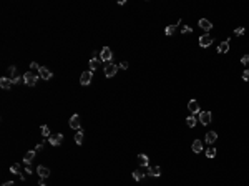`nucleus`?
<instances>
[{
    "instance_id": "nucleus-15",
    "label": "nucleus",
    "mask_w": 249,
    "mask_h": 186,
    "mask_svg": "<svg viewBox=\"0 0 249 186\" xmlns=\"http://www.w3.org/2000/svg\"><path fill=\"white\" fill-rule=\"evenodd\" d=\"M35 154H37V151L35 150H30V151H27L25 153V156H23V161H25V165H30L33 161V158H35Z\"/></svg>"
},
{
    "instance_id": "nucleus-16",
    "label": "nucleus",
    "mask_w": 249,
    "mask_h": 186,
    "mask_svg": "<svg viewBox=\"0 0 249 186\" xmlns=\"http://www.w3.org/2000/svg\"><path fill=\"white\" fill-rule=\"evenodd\" d=\"M37 173L40 175V178H48L50 176V170L46 168V166H42V165L37 166Z\"/></svg>"
},
{
    "instance_id": "nucleus-26",
    "label": "nucleus",
    "mask_w": 249,
    "mask_h": 186,
    "mask_svg": "<svg viewBox=\"0 0 249 186\" xmlns=\"http://www.w3.org/2000/svg\"><path fill=\"white\" fill-rule=\"evenodd\" d=\"M8 75H10L12 78L17 76V67H15V65H10V67H8Z\"/></svg>"
},
{
    "instance_id": "nucleus-22",
    "label": "nucleus",
    "mask_w": 249,
    "mask_h": 186,
    "mask_svg": "<svg viewBox=\"0 0 249 186\" xmlns=\"http://www.w3.org/2000/svg\"><path fill=\"white\" fill-rule=\"evenodd\" d=\"M75 143H76V145H82L83 143V131H82V130H78V131L75 133Z\"/></svg>"
},
{
    "instance_id": "nucleus-34",
    "label": "nucleus",
    "mask_w": 249,
    "mask_h": 186,
    "mask_svg": "<svg viewBox=\"0 0 249 186\" xmlns=\"http://www.w3.org/2000/svg\"><path fill=\"white\" fill-rule=\"evenodd\" d=\"M234 33H236V35H239V37L244 35V28H242V27H239V28H236V30H234Z\"/></svg>"
},
{
    "instance_id": "nucleus-8",
    "label": "nucleus",
    "mask_w": 249,
    "mask_h": 186,
    "mask_svg": "<svg viewBox=\"0 0 249 186\" xmlns=\"http://www.w3.org/2000/svg\"><path fill=\"white\" fill-rule=\"evenodd\" d=\"M188 110L191 111L193 115H196V113H201V110H199V103L196 100H191L188 103Z\"/></svg>"
},
{
    "instance_id": "nucleus-5",
    "label": "nucleus",
    "mask_w": 249,
    "mask_h": 186,
    "mask_svg": "<svg viewBox=\"0 0 249 186\" xmlns=\"http://www.w3.org/2000/svg\"><path fill=\"white\" fill-rule=\"evenodd\" d=\"M199 122L203 123V125H209V123L213 122L211 111H201V113H199Z\"/></svg>"
},
{
    "instance_id": "nucleus-18",
    "label": "nucleus",
    "mask_w": 249,
    "mask_h": 186,
    "mask_svg": "<svg viewBox=\"0 0 249 186\" xmlns=\"http://www.w3.org/2000/svg\"><path fill=\"white\" fill-rule=\"evenodd\" d=\"M98 67H100V58H96V55H93V57L90 58V70L95 72Z\"/></svg>"
},
{
    "instance_id": "nucleus-10",
    "label": "nucleus",
    "mask_w": 249,
    "mask_h": 186,
    "mask_svg": "<svg viewBox=\"0 0 249 186\" xmlns=\"http://www.w3.org/2000/svg\"><path fill=\"white\" fill-rule=\"evenodd\" d=\"M228 52H229V38L218 45V53H228Z\"/></svg>"
},
{
    "instance_id": "nucleus-14",
    "label": "nucleus",
    "mask_w": 249,
    "mask_h": 186,
    "mask_svg": "<svg viewBox=\"0 0 249 186\" xmlns=\"http://www.w3.org/2000/svg\"><path fill=\"white\" fill-rule=\"evenodd\" d=\"M12 85H14V83H12V80L8 78V76H2V78H0V86H2L4 90H10Z\"/></svg>"
},
{
    "instance_id": "nucleus-3",
    "label": "nucleus",
    "mask_w": 249,
    "mask_h": 186,
    "mask_svg": "<svg viewBox=\"0 0 249 186\" xmlns=\"http://www.w3.org/2000/svg\"><path fill=\"white\" fill-rule=\"evenodd\" d=\"M111 57H113L111 50L108 48V46H103V50L100 52V60H103V62H106V63H110V62H111Z\"/></svg>"
},
{
    "instance_id": "nucleus-4",
    "label": "nucleus",
    "mask_w": 249,
    "mask_h": 186,
    "mask_svg": "<svg viewBox=\"0 0 249 186\" xmlns=\"http://www.w3.org/2000/svg\"><path fill=\"white\" fill-rule=\"evenodd\" d=\"M48 141H50V145H52V146H60V145L63 143V135H62V133L52 135V136L48 138Z\"/></svg>"
},
{
    "instance_id": "nucleus-23",
    "label": "nucleus",
    "mask_w": 249,
    "mask_h": 186,
    "mask_svg": "<svg viewBox=\"0 0 249 186\" xmlns=\"http://www.w3.org/2000/svg\"><path fill=\"white\" fill-rule=\"evenodd\" d=\"M186 125H188L189 128H194V126H196V116H194V115H191V116H188V118H186Z\"/></svg>"
},
{
    "instance_id": "nucleus-37",
    "label": "nucleus",
    "mask_w": 249,
    "mask_h": 186,
    "mask_svg": "<svg viewBox=\"0 0 249 186\" xmlns=\"http://www.w3.org/2000/svg\"><path fill=\"white\" fill-rule=\"evenodd\" d=\"M42 150H43V143H38L35 146V151H42Z\"/></svg>"
},
{
    "instance_id": "nucleus-13",
    "label": "nucleus",
    "mask_w": 249,
    "mask_h": 186,
    "mask_svg": "<svg viewBox=\"0 0 249 186\" xmlns=\"http://www.w3.org/2000/svg\"><path fill=\"white\" fill-rule=\"evenodd\" d=\"M70 128L76 130V131L80 130V116L78 115H73V116L70 118Z\"/></svg>"
},
{
    "instance_id": "nucleus-17",
    "label": "nucleus",
    "mask_w": 249,
    "mask_h": 186,
    "mask_svg": "<svg viewBox=\"0 0 249 186\" xmlns=\"http://www.w3.org/2000/svg\"><path fill=\"white\" fill-rule=\"evenodd\" d=\"M148 175L158 178V176L161 175V168H160V166H148Z\"/></svg>"
},
{
    "instance_id": "nucleus-32",
    "label": "nucleus",
    "mask_w": 249,
    "mask_h": 186,
    "mask_svg": "<svg viewBox=\"0 0 249 186\" xmlns=\"http://www.w3.org/2000/svg\"><path fill=\"white\" fill-rule=\"evenodd\" d=\"M242 80H244V82H249V68L242 72Z\"/></svg>"
},
{
    "instance_id": "nucleus-1",
    "label": "nucleus",
    "mask_w": 249,
    "mask_h": 186,
    "mask_svg": "<svg viewBox=\"0 0 249 186\" xmlns=\"http://www.w3.org/2000/svg\"><path fill=\"white\" fill-rule=\"evenodd\" d=\"M23 83H25L27 86H35V85H37V76L33 75L32 72L23 73Z\"/></svg>"
},
{
    "instance_id": "nucleus-33",
    "label": "nucleus",
    "mask_w": 249,
    "mask_h": 186,
    "mask_svg": "<svg viewBox=\"0 0 249 186\" xmlns=\"http://www.w3.org/2000/svg\"><path fill=\"white\" fill-rule=\"evenodd\" d=\"M30 68H32V70H37V72H38V70H40V65L37 63V62H32V63H30Z\"/></svg>"
},
{
    "instance_id": "nucleus-31",
    "label": "nucleus",
    "mask_w": 249,
    "mask_h": 186,
    "mask_svg": "<svg viewBox=\"0 0 249 186\" xmlns=\"http://www.w3.org/2000/svg\"><path fill=\"white\" fill-rule=\"evenodd\" d=\"M241 63L246 65V67H249V55H244V57L241 58Z\"/></svg>"
},
{
    "instance_id": "nucleus-9",
    "label": "nucleus",
    "mask_w": 249,
    "mask_h": 186,
    "mask_svg": "<svg viewBox=\"0 0 249 186\" xmlns=\"http://www.w3.org/2000/svg\"><path fill=\"white\" fill-rule=\"evenodd\" d=\"M211 43H213V38H211L209 35H203L201 38H199V46H203V48H206V46H209Z\"/></svg>"
},
{
    "instance_id": "nucleus-24",
    "label": "nucleus",
    "mask_w": 249,
    "mask_h": 186,
    "mask_svg": "<svg viewBox=\"0 0 249 186\" xmlns=\"http://www.w3.org/2000/svg\"><path fill=\"white\" fill-rule=\"evenodd\" d=\"M176 27H178V25H170V27H166V30H164V33H166L168 37H170V35H173V33L176 32Z\"/></svg>"
},
{
    "instance_id": "nucleus-38",
    "label": "nucleus",
    "mask_w": 249,
    "mask_h": 186,
    "mask_svg": "<svg viewBox=\"0 0 249 186\" xmlns=\"http://www.w3.org/2000/svg\"><path fill=\"white\" fill-rule=\"evenodd\" d=\"M38 184H40V186H46V181H45V178H40Z\"/></svg>"
},
{
    "instance_id": "nucleus-28",
    "label": "nucleus",
    "mask_w": 249,
    "mask_h": 186,
    "mask_svg": "<svg viewBox=\"0 0 249 186\" xmlns=\"http://www.w3.org/2000/svg\"><path fill=\"white\" fill-rule=\"evenodd\" d=\"M10 171L14 173V175H20V165H18V163L12 165V166H10Z\"/></svg>"
},
{
    "instance_id": "nucleus-19",
    "label": "nucleus",
    "mask_w": 249,
    "mask_h": 186,
    "mask_svg": "<svg viewBox=\"0 0 249 186\" xmlns=\"http://www.w3.org/2000/svg\"><path fill=\"white\" fill-rule=\"evenodd\" d=\"M191 150L194 151V153H201V151H203V143H201L199 140H194L193 145H191Z\"/></svg>"
},
{
    "instance_id": "nucleus-25",
    "label": "nucleus",
    "mask_w": 249,
    "mask_h": 186,
    "mask_svg": "<svg viewBox=\"0 0 249 186\" xmlns=\"http://www.w3.org/2000/svg\"><path fill=\"white\" fill-rule=\"evenodd\" d=\"M206 156H208V158H214V156H216V148H214V146H209V148H208Z\"/></svg>"
},
{
    "instance_id": "nucleus-36",
    "label": "nucleus",
    "mask_w": 249,
    "mask_h": 186,
    "mask_svg": "<svg viewBox=\"0 0 249 186\" xmlns=\"http://www.w3.org/2000/svg\"><path fill=\"white\" fill-rule=\"evenodd\" d=\"M25 173H28V175H32V173H33V170H32V166H30V165H27V168H25Z\"/></svg>"
},
{
    "instance_id": "nucleus-2",
    "label": "nucleus",
    "mask_w": 249,
    "mask_h": 186,
    "mask_svg": "<svg viewBox=\"0 0 249 186\" xmlns=\"http://www.w3.org/2000/svg\"><path fill=\"white\" fill-rule=\"evenodd\" d=\"M118 72V67L115 63H106V67H105V76H108V78H111V76H115Z\"/></svg>"
},
{
    "instance_id": "nucleus-11",
    "label": "nucleus",
    "mask_w": 249,
    "mask_h": 186,
    "mask_svg": "<svg viewBox=\"0 0 249 186\" xmlns=\"http://www.w3.org/2000/svg\"><path fill=\"white\" fill-rule=\"evenodd\" d=\"M198 25L201 27L203 30H206V32H209V30L213 28V23H211V22L208 20V18H201V20L198 22Z\"/></svg>"
},
{
    "instance_id": "nucleus-7",
    "label": "nucleus",
    "mask_w": 249,
    "mask_h": 186,
    "mask_svg": "<svg viewBox=\"0 0 249 186\" xmlns=\"http://www.w3.org/2000/svg\"><path fill=\"white\" fill-rule=\"evenodd\" d=\"M38 75H40V78H42V80H50L52 76H53V73L50 72V70H48L46 67H40Z\"/></svg>"
},
{
    "instance_id": "nucleus-39",
    "label": "nucleus",
    "mask_w": 249,
    "mask_h": 186,
    "mask_svg": "<svg viewBox=\"0 0 249 186\" xmlns=\"http://www.w3.org/2000/svg\"><path fill=\"white\" fill-rule=\"evenodd\" d=\"M4 186H14V181H7V183H4Z\"/></svg>"
},
{
    "instance_id": "nucleus-35",
    "label": "nucleus",
    "mask_w": 249,
    "mask_h": 186,
    "mask_svg": "<svg viewBox=\"0 0 249 186\" xmlns=\"http://www.w3.org/2000/svg\"><path fill=\"white\" fill-rule=\"evenodd\" d=\"M120 68L126 70V68H128V62H121V63H120Z\"/></svg>"
},
{
    "instance_id": "nucleus-6",
    "label": "nucleus",
    "mask_w": 249,
    "mask_h": 186,
    "mask_svg": "<svg viewBox=\"0 0 249 186\" xmlns=\"http://www.w3.org/2000/svg\"><path fill=\"white\" fill-rule=\"evenodd\" d=\"M92 78H93V72H92V70H88V72H83L82 76H80V83H82V85H90Z\"/></svg>"
},
{
    "instance_id": "nucleus-20",
    "label": "nucleus",
    "mask_w": 249,
    "mask_h": 186,
    "mask_svg": "<svg viewBox=\"0 0 249 186\" xmlns=\"http://www.w3.org/2000/svg\"><path fill=\"white\" fill-rule=\"evenodd\" d=\"M138 163H140L141 166H148V165H149V158L146 156V154L140 153V154H138Z\"/></svg>"
},
{
    "instance_id": "nucleus-27",
    "label": "nucleus",
    "mask_w": 249,
    "mask_h": 186,
    "mask_svg": "<svg viewBox=\"0 0 249 186\" xmlns=\"http://www.w3.org/2000/svg\"><path fill=\"white\" fill-rule=\"evenodd\" d=\"M40 131H42V135L46 136V138H50V136H52V135H50V128H48L46 125H43L42 128H40Z\"/></svg>"
},
{
    "instance_id": "nucleus-12",
    "label": "nucleus",
    "mask_w": 249,
    "mask_h": 186,
    "mask_svg": "<svg viewBox=\"0 0 249 186\" xmlns=\"http://www.w3.org/2000/svg\"><path fill=\"white\" fill-rule=\"evenodd\" d=\"M216 140H218V133L216 131H208L206 136H204V141H206L208 145H213Z\"/></svg>"
},
{
    "instance_id": "nucleus-30",
    "label": "nucleus",
    "mask_w": 249,
    "mask_h": 186,
    "mask_svg": "<svg viewBox=\"0 0 249 186\" xmlns=\"http://www.w3.org/2000/svg\"><path fill=\"white\" fill-rule=\"evenodd\" d=\"M181 32L184 33V35H189V33L193 32V28H191V27H188V25H184V27L181 28Z\"/></svg>"
},
{
    "instance_id": "nucleus-21",
    "label": "nucleus",
    "mask_w": 249,
    "mask_h": 186,
    "mask_svg": "<svg viewBox=\"0 0 249 186\" xmlns=\"http://www.w3.org/2000/svg\"><path fill=\"white\" fill-rule=\"evenodd\" d=\"M133 178H135L136 181L145 179V173H143V170H135V171H133Z\"/></svg>"
},
{
    "instance_id": "nucleus-29",
    "label": "nucleus",
    "mask_w": 249,
    "mask_h": 186,
    "mask_svg": "<svg viewBox=\"0 0 249 186\" xmlns=\"http://www.w3.org/2000/svg\"><path fill=\"white\" fill-rule=\"evenodd\" d=\"M23 82V76H15V78H12V83H14V85H18V83H22Z\"/></svg>"
}]
</instances>
